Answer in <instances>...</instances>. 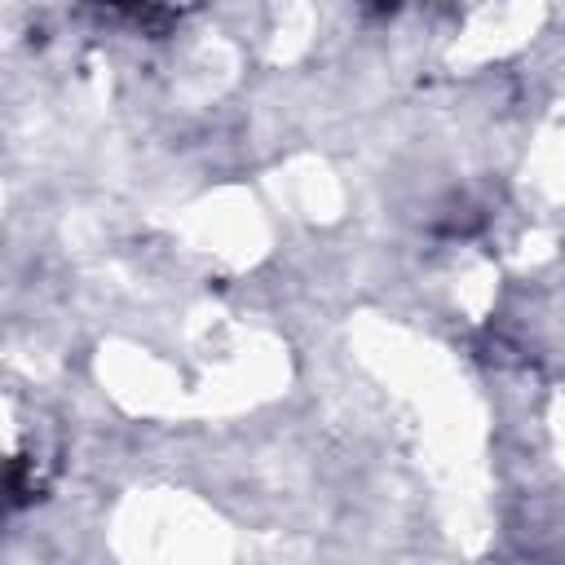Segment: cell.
I'll return each mask as SVG.
<instances>
[{
    "instance_id": "6da1fadb",
    "label": "cell",
    "mask_w": 565,
    "mask_h": 565,
    "mask_svg": "<svg viewBox=\"0 0 565 565\" xmlns=\"http://www.w3.org/2000/svg\"><path fill=\"white\" fill-rule=\"evenodd\" d=\"M110 18H119V22H132L141 35H163L181 13L177 9H154V4H146V9H110Z\"/></svg>"
}]
</instances>
